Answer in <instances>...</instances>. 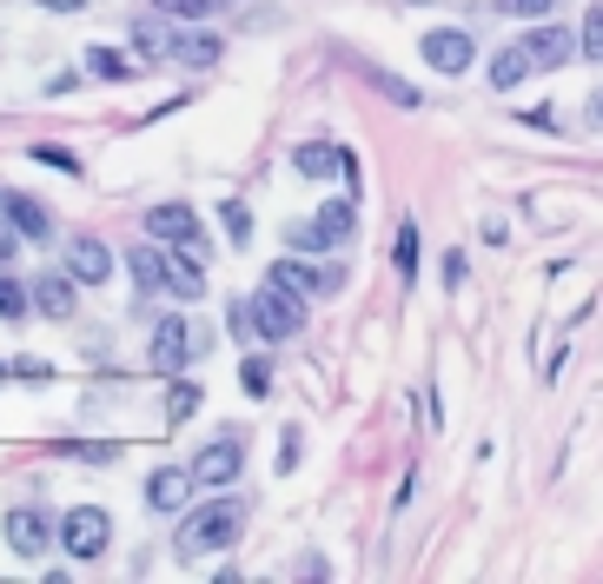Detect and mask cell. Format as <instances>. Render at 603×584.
Returning a JSON list of instances; mask_svg holds the SVG:
<instances>
[{"mask_svg": "<svg viewBox=\"0 0 603 584\" xmlns=\"http://www.w3.org/2000/svg\"><path fill=\"white\" fill-rule=\"evenodd\" d=\"M266 279H279V286H292V293H305V299H325V293H338V286H345V273H338V266H305V260H279Z\"/></svg>", "mask_w": 603, "mask_h": 584, "instance_id": "12", "label": "cell"}, {"mask_svg": "<svg viewBox=\"0 0 603 584\" xmlns=\"http://www.w3.org/2000/svg\"><path fill=\"white\" fill-rule=\"evenodd\" d=\"M292 166H299L305 180H331V174H345V153H338L331 140H305V146L292 153Z\"/></svg>", "mask_w": 603, "mask_h": 584, "instance_id": "18", "label": "cell"}, {"mask_svg": "<svg viewBox=\"0 0 603 584\" xmlns=\"http://www.w3.org/2000/svg\"><path fill=\"white\" fill-rule=\"evenodd\" d=\"M172 40H180V34H172V14H146V21H133V53L140 60H172Z\"/></svg>", "mask_w": 603, "mask_h": 584, "instance_id": "15", "label": "cell"}, {"mask_svg": "<svg viewBox=\"0 0 603 584\" xmlns=\"http://www.w3.org/2000/svg\"><path fill=\"white\" fill-rule=\"evenodd\" d=\"M497 14H510V21H551V0H497Z\"/></svg>", "mask_w": 603, "mask_h": 584, "instance_id": "29", "label": "cell"}, {"mask_svg": "<svg viewBox=\"0 0 603 584\" xmlns=\"http://www.w3.org/2000/svg\"><path fill=\"white\" fill-rule=\"evenodd\" d=\"M47 14H80V8H94V0H40Z\"/></svg>", "mask_w": 603, "mask_h": 584, "instance_id": "33", "label": "cell"}, {"mask_svg": "<svg viewBox=\"0 0 603 584\" xmlns=\"http://www.w3.org/2000/svg\"><path fill=\"white\" fill-rule=\"evenodd\" d=\"M34 312V286H21V279H8V273H0V319H27Z\"/></svg>", "mask_w": 603, "mask_h": 584, "instance_id": "22", "label": "cell"}, {"mask_svg": "<svg viewBox=\"0 0 603 584\" xmlns=\"http://www.w3.org/2000/svg\"><path fill=\"white\" fill-rule=\"evenodd\" d=\"M0 200H8V193H0Z\"/></svg>", "mask_w": 603, "mask_h": 584, "instance_id": "35", "label": "cell"}, {"mask_svg": "<svg viewBox=\"0 0 603 584\" xmlns=\"http://www.w3.org/2000/svg\"><path fill=\"white\" fill-rule=\"evenodd\" d=\"M159 14H172V21H206L213 14V0H153Z\"/></svg>", "mask_w": 603, "mask_h": 584, "instance_id": "28", "label": "cell"}, {"mask_svg": "<svg viewBox=\"0 0 603 584\" xmlns=\"http://www.w3.org/2000/svg\"><path fill=\"white\" fill-rule=\"evenodd\" d=\"M239 465H245V439H239V432H219V439L193 458L200 485H232V478H239Z\"/></svg>", "mask_w": 603, "mask_h": 584, "instance_id": "11", "label": "cell"}, {"mask_svg": "<svg viewBox=\"0 0 603 584\" xmlns=\"http://www.w3.org/2000/svg\"><path fill=\"white\" fill-rule=\"evenodd\" d=\"M8 545H14L21 558H40L47 545H60V519H47L40 505H14V512H8Z\"/></svg>", "mask_w": 603, "mask_h": 584, "instance_id": "7", "label": "cell"}, {"mask_svg": "<svg viewBox=\"0 0 603 584\" xmlns=\"http://www.w3.org/2000/svg\"><path fill=\"white\" fill-rule=\"evenodd\" d=\"M193 485H200V472H193V465H159V472L146 478V505L172 519V512H186V498H193Z\"/></svg>", "mask_w": 603, "mask_h": 584, "instance_id": "8", "label": "cell"}, {"mask_svg": "<svg viewBox=\"0 0 603 584\" xmlns=\"http://www.w3.org/2000/svg\"><path fill=\"white\" fill-rule=\"evenodd\" d=\"M73 293H80L73 273H40V279H34V312H47V319H73V306H80Z\"/></svg>", "mask_w": 603, "mask_h": 584, "instance_id": "14", "label": "cell"}, {"mask_svg": "<svg viewBox=\"0 0 603 584\" xmlns=\"http://www.w3.org/2000/svg\"><path fill=\"white\" fill-rule=\"evenodd\" d=\"M577 47H583V60H603V8H590V14H583Z\"/></svg>", "mask_w": 603, "mask_h": 584, "instance_id": "25", "label": "cell"}, {"mask_svg": "<svg viewBox=\"0 0 603 584\" xmlns=\"http://www.w3.org/2000/svg\"><path fill=\"white\" fill-rule=\"evenodd\" d=\"M239 379H245V392H252V398H266V392H273V366L258 359V353H252V359L239 366Z\"/></svg>", "mask_w": 603, "mask_h": 584, "instance_id": "27", "label": "cell"}, {"mask_svg": "<svg viewBox=\"0 0 603 584\" xmlns=\"http://www.w3.org/2000/svg\"><path fill=\"white\" fill-rule=\"evenodd\" d=\"M193 346H200V339H193V325L166 312V319L153 325V353H146V359H153V372H166V379H172V372H186Z\"/></svg>", "mask_w": 603, "mask_h": 584, "instance_id": "6", "label": "cell"}, {"mask_svg": "<svg viewBox=\"0 0 603 584\" xmlns=\"http://www.w3.org/2000/svg\"><path fill=\"white\" fill-rule=\"evenodd\" d=\"M583 120H590V127H603V94H590V107H583Z\"/></svg>", "mask_w": 603, "mask_h": 584, "instance_id": "34", "label": "cell"}, {"mask_svg": "<svg viewBox=\"0 0 603 584\" xmlns=\"http://www.w3.org/2000/svg\"><path fill=\"white\" fill-rule=\"evenodd\" d=\"M219 213H226V233H232V239L245 246V239H252V213H245V200H226Z\"/></svg>", "mask_w": 603, "mask_h": 584, "instance_id": "30", "label": "cell"}, {"mask_svg": "<svg viewBox=\"0 0 603 584\" xmlns=\"http://www.w3.org/2000/svg\"><path fill=\"white\" fill-rule=\"evenodd\" d=\"M21 246H27V233L14 226V213H8V200H0V266H8V260L21 253Z\"/></svg>", "mask_w": 603, "mask_h": 584, "instance_id": "26", "label": "cell"}, {"mask_svg": "<svg viewBox=\"0 0 603 584\" xmlns=\"http://www.w3.org/2000/svg\"><path fill=\"white\" fill-rule=\"evenodd\" d=\"M86 73H94V80H133V60L120 47H94V53H86Z\"/></svg>", "mask_w": 603, "mask_h": 584, "instance_id": "21", "label": "cell"}, {"mask_svg": "<svg viewBox=\"0 0 603 584\" xmlns=\"http://www.w3.org/2000/svg\"><path fill=\"white\" fill-rule=\"evenodd\" d=\"M391 266H398V279L411 286V273H418V226H411V219L398 226V246H391Z\"/></svg>", "mask_w": 603, "mask_h": 584, "instance_id": "24", "label": "cell"}, {"mask_svg": "<svg viewBox=\"0 0 603 584\" xmlns=\"http://www.w3.org/2000/svg\"><path fill=\"white\" fill-rule=\"evenodd\" d=\"M531 67H538L531 47H504V53H491V87H524Z\"/></svg>", "mask_w": 603, "mask_h": 584, "instance_id": "20", "label": "cell"}, {"mask_svg": "<svg viewBox=\"0 0 603 584\" xmlns=\"http://www.w3.org/2000/svg\"><path fill=\"white\" fill-rule=\"evenodd\" d=\"M424 60L438 67V73H465V67L478 60V40H471L465 27H431V34H424Z\"/></svg>", "mask_w": 603, "mask_h": 584, "instance_id": "10", "label": "cell"}, {"mask_svg": "<svg viewBox=\"0 0 603 584\" xmlns=\"http://www.w3.org/2000/svg\"><path fill=\"white\" fill-rule=\"evenodd\" d=\"M146 233L153 239H166V246H186V253H213L206 246V233H200V213L193 206H180V200H159V206H146Z\"/></svg>", "mask_w": 603, "mask_h": 584, "instance_id": "4", "label": "cell"}, {"mask_svg": "<svg viewBox=\"0 0 603 584\" xmlns=\"http://www.w3.org/2000/svg\"><path fill=\"white\" fill-rule=\"evenodd\" d=\"M524 47H531V60H538L544 73H551V67H564L570 53H583V47H577V34H570V27H557V21H538V34H524Z\"/></svg>", "mask_w": 603, "mask_h": 584, "instance_id": "13", "label": "cell"}, {"mask_svg": "<svg viewBox=\"0 0 603 584\" xmlns=\"http://www.w3.org/2000/svg\"><path fill=\"white\" fill-rule=\"evenodd\" d=\"M107 538H113V519H107L100 505L60 512V545H67V558H100V551H107Z\"/></svg>", "mask_w": 603, "mask_h": 584, "instance_id": "5", "label": "cell"}, {"mask_svg": "<svg viewBox=\"0 0 603 584\" xmlns=\"http://www.w3.org/2000/svg\"><path fill=\"white\" fill-rule=\"evenodd\" d=\"M67 458H86V465H107V458H120V445H67Z\"/></svg>", "mask_w": 603, "mask_h": 584, "instance_id": "32", "label": "cell"}, {"mask_svg": "<svg viewBox=\"0 0 603 584\" xmlns=\"http://www.w3.org/2000/svg\"><path fill=\"white\" fill-rule=\"evenodd\" d=\"M226 53V34H180V40H172V60H180V67H213Z\"/></svg>", "mask_w": 603, "mask_h": 584, "instance_id": "19", "label": "cell"}, {"mask_svg": "<svg viewBox=\"0 0 603 584\" xmlns=\"http://www.w3.org/2000/svg\"><path fill=\"white\" fill-rule=\"evenodd\" d=\"M126 266H133L146 299H200L206 293V266H200V253H186V246H166V239L133 246Z\"/></svg>", "mask_w": 603, "mask_h": 584, "instance_id": "1", "label": "cell"}, {"mask_svg": "<svg viewBox=\"0 0 603 584\" xmlns=\"http://www.w3.org/2000/svg\"><path fill=\"white\" fill-rule=\"evenodd\" d=\"M252 332H258L266 346L299 339V332H305V293H292V286H279V279H266V293H252Z\"/></svg>", "mask_w": 603, "mask_h": 584, "instance_id": "3", "label": "cell"}, {"mask_svg": "<svg viewBox=\"0 0 603 584\" xmlns=\"http://www.w3.org/2000/svg\"><path fill=\"white\" fill-rule=\"evenodd\" d=\"M8 213H14V226L27 233V246H53V213H47L34 193H8Z\"/></svg>", "mask_w": 603, "mask_h": 584, "instance_id": "17", "label": "cell"}, {"mask_svg": "<svg viewBox=\"0 0 603 584\" xmlns=\"http://www.w3.org/2000/svg\"><path fill=\"white\" fill-rule=\"evenodd\" d=\"M239 532H245V505L219 491V498H206L200 512L180 519V551H186V558H200V551H226Z\"/></svg>", "mask_w": 603, "mask_h": 584, "instance_id": "2", "label": "cell"}, {"mask_svg": "<svg viewBox=\"0 0 603 584\" xmlns=\"http://www.w3.org/2000/svg\"><path fill=\"white\" fill-rule=\"evenodd\" d=\"M312 226H318V239H325V246H345V239L359 233V200H352V193H345V200H325Z\"/></svg>", "mask_w": 603, "mask_h": 584, "instance_id": "16", "label": "cell"}, {"mask_svg": "<svg viewBox=\"0 0 603 584\" xmlns=\"http://www.w3.org/2000/svg\"><path fill=\"white\" fill-rule=\"evenodd\" d=\"M193 412H200V385H193V379H180V385L166 392V426H186Z\"/></svg>", "mask_w": 603, "mask_h": 584, "instance_id": "23", "label": "cell"}, {"mask_svg": "<svg viewBox=\"0 0 603 584\" xmlns=\"http://www.w3.org/2000/svg\"><path fill=\"white\" fill-rule=\"evenodd\" d=\"M34 159H40V166H60V174H67V180H73V174H80V159H73V153H67V146H47V140H40V146H34Z\"/></svg>", "mask_w": 603, "mask_h": 584, "instance_id": "31", "label": "cell"}, {"mask_svg": "<svg viewBox=\"0 0 603 584\" xmlns=\"http://www.w3.org/2000/svg\"><path fill=\"white\" fill-rule=\"evenodd\" d=\"M67 273H73L80 286H107V279H113V253H107V239H94V233L67 239Z\"/></svg>", "mask_w": 603, "mask_h": 584, "instance_id": "9", "label": "cell"}]
</instances>
